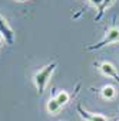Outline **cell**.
<instances>
[{"label": "cell", "mask_w": 119, "mask_h": 121, "mask_svg": "<svg viewBox=\"0 0 119 121\" xmlns=\"http://www.w3.org/2000/svg\"><path fill=\"white\" fill-rule=\"evenodd\" d=\"M55 66H56L55 64L48 65L46 68H43L42 71H39L35 75V84H36V86L39 89V92H43L44 91V88H46V85H48V82H49V79L52 77V73L55 71Z\"/></svg>", "instance_id": "6da1fadb"}, {"label": "cell", "mask_w": 119, "mask_h": 121, "mask_svg": "<svg viewBox=\"0 0 119 121\" xmlns=\"http://www.w3.org/2000/svg\"><path fill=\"white\" fill-rule=\"evenodd\" d=\"M100 72L103 75H106V77H115V73H116L115 66L112 64H109V62H103L100 65Z\"/></svg>", "instance_id": "7a4b0ae2"}, {"label": "cell", "mask_w": 119, "mask_h": 121, "mask_svg": "<svg viewBox=\"0 0 119 121\" xmlns=\"http://www.w3.org/2000/svg\"><path fill=\"white\" fill-rule=\"evenodd\" d=\"M118 40H119V29H116V27L109 29L108 33H106V38H105V42L113 43V42H118Z\"/></svg>", "instance_id": "3957f363"}, {"label": "cell", "mask_w": 119, "mask_h": 121, "mask_svg": "<svg viewBox=\"0 0 119 121\" xmlns=\"http://www.w3.org/2000/svg\"><path fill=\"white\" fill-rule=\"evenodd\" d=\"M46 108H48V112L49 114H56V112H59V110H60V105H59V102L55 98H50L48 101Z\"/></svg>", "instance_id": "277c9868"}, {"label": "cell", "mask_w": 119, "mask_h": 121, "mask_svg": "<svg viewBox=\"0 0 119 121\" xmlns=\"http://www.w3.org/2000/svg\"><path fill=\"white\" fill-rule=\"evenodd\" d=\"M115 95H116V91H115V88L112 85L103 86V89H102V97L105 98V99H112V98H115Z\"/></svg>", "instance_id": "5b68a950"}, {"label": "cell", "mask_w": 119, "mask_h": 121, "mask_svg": "<svg viewBox=\"0 0 119 121\" xmlns=\"http://www.w3.org/2000/svg\"><path fill=\"white\" fill-rule=\"evenodd\" d=\"M57 102H59V105H65V104H67V101H69V95H67V92H65V91H60L57 95H56V98H55Z\"/></svg>", "instance_id": "8992f818"}, {"label": "cell", "mask_w": 119, "mask_h": 121, "mask_svg": "<svg viewBox=\"0 0 119 121\" xmlns=\"http://www.w3.org/2000/svg\"><path fill=\"white\" fill-rule=\"evenodd\" d=\"M82 117L83 118H87L89 121H108L103 115H99V114H96V115H89L87 112H82Z\"/></svg>", "instance_id": "52a82bcc"}, {"label": "cell", "mask_w": 119, "mask_h": 121, "mask_svg": "<svg viewBox=\"0 0 119 121\" xmlns=\"http://www.w3.org/2000/svg\"><path fill=\"white\" fill-rule=\"evenodd\" d=\"M4 30H6V33L10 36V33H12V30H10V27L6 25V20L0 16V33H4Z\"/></svg>", "instance_id": "ba28073f"}, {"label": "cell", "mask_w": 119, "mask_h": 121, "mask_svg": "<svg viewBox=\"0 0 119 121\" xmlns=\"http://www.w3.org/2000/svg\"><path fill=\"white\" fill-rule=\"evenodd\" d=\"M93 6H96V7H99V6H102L103 4V0H89Z\"/></svg>", "instance_id": "9c48e42d"}, {"label": "cell", "mask_w": 119, "mask_h": 121, "mask_svg": "<svg viewBox=\"0 0 119 121\" xmlns=\"http://www.w3.org/2000/svg\"><path fill=\"white\" fill-rule=\"evenodd\" d=\"M112 2H113V0H103V4H105V6H109Z\"/></svg>", "instance_id": "30bf717a"}, {"label": "cell", "mask_w": 119, "mask_h": 121, "mask_svg": "<svg viewBox=\"0 0 119 121\" xmlns=\"http://www.w3.org/2000/svg\"><path fill=\"white\" fill-rule=\"evenodd\" d=\"M0 42H2V33H0Z\"/></svg>", "instance_id": "8fae6325"}]
</instances>
